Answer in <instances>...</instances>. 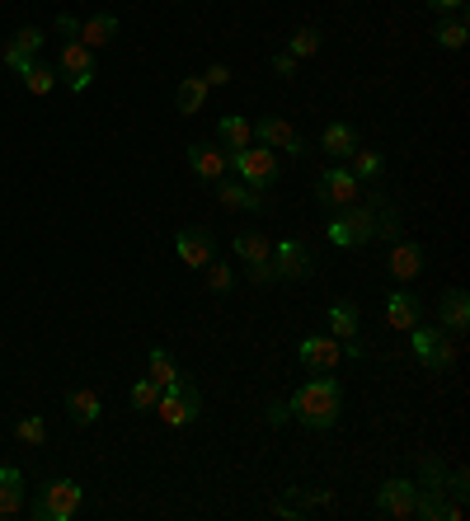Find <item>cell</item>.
I'll return each instance as SVG.
<instances>
[{"instance_id": "obj_8", "label": "cell", "mask_w": 470, "mask_h": 521, "mask_svg": "<svg viewBox=\"0 0 470 521\" xmlns=\"http://www.w3.org/2000/svg\"><path fill=\"white\" fill-rule=\"evenodd\" d=\"M358 198H362V184L353 179V169L325 165V174H320V188H315V202H320V207H329V212H339V207H353Z\"/></svg>"}, {"instance_id": "obj_20", "label": "cell", "mask_w": 470, "mask_h": 521, "mask_svg": "<svg viewBox=\"0 0 470 521\" xmlns=\"http://www.w3.org/2000/svg\"><path fill=\"white\" fill-rule=\"evenodd\" d=\"M38 47H43V29H19L15 38L5 43V66L19 76V71H24V66L38 57Z\"/></svg>"}, {"instance_id": "obj_16", "label": "cell", "mask_w": 470, "mask_h": 521, "mask_svg": "<svg viewBox=\"0 0 470 521\" xmlns=\"http://www.w3.org/2000/svg\"><path fill=\"white\" fill-rule=\"evenodd\" d=\"M188 169L198 174V179H207V184H217V179H226V155L217 151V141H193L188 146Z\"/></svg>"}, {"instance_id": "obj_41", "label": "cell", "mask_w": 470, "mask_h": 521, "mask_svg": "<svg viewBox=\"0 0 470 521\" xmlns=\"http://www.w3.org/2000/svg\"><path fill=\"white\" fill-rule=\"evenodd\" d=\"M287 418H292V404L273 399V404H268V423H287Z\"/></svg>"}, {"instance_id": "obj_40", "label": "cell", "mask_w": 470, "mask_h": 521, "mask_svg": "<svg viewBox=\"0 0 470 521\" xmlns=\"http://www.w3.org/2000/svg\"><path fill=\"white\" fill-rule=\"evenodd\" d=\"M428 10H438V15H461L466 10V0H423Z\"/></svg>"}, {"instance_id": "obj_2", "label": "cell", "mask_w": 470, "mask_h": 521, "mask_svg": "<svg viewBox=\"0 0 470 521\" xmlns=\"http://www.w3.org/2000/svg\"><path fill=\"white\" fill-rule=\"evenodd\" d=\"M339 409H344V390L334 381V371H315L311 381H301L292 390V418L311 432H329L339 423Z\"/></svg>"}, {"instance_id": "obj_17", "label": "cell", "mask_w": 470, "mask_h": 521, "mask_svg": "<svg viewBox=\"0 0 470 521\" xmlns=\"http://www.w3.org/2000/svg\"><path fill=\"white\" fill-rule=\"evenodd\" d=\"M29 507V479L15 465H0V517H19Z\"/></svg>"}, {"instance_id": "obj_22", "label": "cell", "mask_w": 470, "mask_h": 521, "mask_svg": "<svg viewBox=\"0 0 470 521\" xmlns=\"http://www.w3.org/2000/svg\"><path fill=\"white\" fill-rule=\"evenodd\" d=\"M113 38H118V15H109V10H99V15H90V19H80V38L76 43H85V47H109Z\"/></svg>"}, {"instance_id": "obj_39", "label": "cell", "mask_w": 470, "mask_h": 521, "mask_svg": "<svg viewBox=\"0 0 470 521\" xmlns=\"http://www.w3.org/2000/svg\"><path fill=\"white\" fill-rule=\"evenodd\" d=\"M57 33H62L66 43H71V38H80V19H76V15H66V10H62V15H57Z\"/></svg>"}, {"instance_id": "obj_32", "label": "cell", "mask_w": 470, "mask_h": 521, "mask_svg": "<svg viewBox=\"0 0 470 521\" xmlns=\"http://www.w3.org/2000/svg\"><path fill=\"white\" fill-rule=\"evenodd\" d=\"M15 437H19L24 446H43V442H47L43 414H24V418H19V423H15Z\"/></svg>"}, {"instance_id": "obj_38", "label": "cell", "mask_w": 470, "mask_h": 521, "mask_svg": "<svg viewBox=\"0 0 470 521\" xmlns=\"http://www.w3.org/2000/svg\"><path fill=\"white\" fill-rule=\"evenodd\" d=\"M273 71H278L282 80H292L297 76V57H292V52H278V57H273Z\"/></svg>"}, {"instance_id": "obj_19", "label": "cell", "mask_w": 470, "mask_h": 521, "mask_svg": "<svg viewBox=\"0 0 470 521\" xmlns=\"http://www.w3.org/2000/svg\"><path fill=\"white\" fill-rule=\"evenodd\" d=\"M66 414H71V423H76V428H90L94 418L104 414V395H99V390H90V385H80V390H71V395H66Z\"/></svg>"}, {"instance_id": "obj_12", "label": "cell", "mask_w": 470, "mask_h": 521, "mask_svg": "<svg viewBox=\"0 0 470 521\" xmlns=\"http://www.w3.org/2000/svg\"><path fill=\"white\" fill-rule=\"evenodd\" d=\"M297 362L306 371H334L344 362V348H339V338L334 334H311L297 343Z\"/></svg>"}, {"instance_id": "obj_9", "label": "cell", "mask_w": 470, "mask_h": 521, "mask_svg": "<svg viewBox=\"0 0 470 521\" xmlns=\"http://www.w3.org/2000/svg\"><path fill=\"white\" fill-rule=\"evenodd\" d=\"M235 259L250 268V277L264 287V282H273V245H268V235H259V230H240L231 240Z\"/></svg>"}, {"instance_id": "obj_26", "label": "cell", "mask_w": 470, "mask_h": 521, "mask_svg": "<svg viewBox=\"0 0 470 521\" xmlns=\"http://www.w3.org/2000/svg\"><path fill=\"white\" fill-rule=\"evenodd\" d=\"M217 137H221V146H226V151H245V146H254V127H250V118L226 113V118L217 123Z\"/></svg>"}, {"instance_id": "obj_33", "label": "cell", "mask_w": 470, "mask_h": 521, "mask_svg": "<svg viewBox=\"0 0 470 521\" xmlns=\"http://www.w3.org/2000/svg\"><path fill=\"white\" fill-rule=\"evenodd\" d=\"M287 52H292V57H315V52H320V29H311V24H306V29H297L292 33V38H287Z\"/></svg>"}, {"instance_id": "obj_25", "label": "cell", "mask_w": 470, "mask_h": 521, "mask_svg": "<svg viewBox=\"0 0 470 521\" xmlns=\"http://www.w3.org/2000/svg\"><path fill=\"white\" fill-rule=\"evenodd\" d=\"M358 301H348V296H339V301H329V334L339 338H358Z\"/></svg>"}, {"instance_id": "obj_11", "label": "cell", "mask_w": 470, "mask_h": 521, "mask_svg": "<svg viewBox=\"0 0 470 521\" xmlns=\"http://www.w3.org/2000/svg\"><path fill=\"white\" fill-rule=\"evenodd\" d=\"M414 498H419V484L414 479H386L376 489V512L381 517H395V521H409L414 517Z\"/></svg>"}, {"instance_id": "obj_35", "label": "cell", "mask_w": 470, "mask_h": 521, "mask_svg": "<svg viewBox=\"0 0 470 521\" xmlns=\"http://www.w3.org/2000/svg\"><path fill=\"white\" fill-rule=\"evenodd\" d=\"M203 273H207V287H212V292H217V296H226V292H231V287H235L231 263H217V259H212V263H207V268H203Z\"/></svg>"}, {"instance_id": "obj_36", "label": "cell", "mask_w": 470, "mask_h": 521, "mask_svg": "<svg viewBox=\"0 0 470 521\" xmlns=\"http://www.w3.org/2000/svg\"><path fill=\"white\" fill-rule=\"evenodd\" d=\"M423 484H433V489L447 484V470L438 465V456H423Z\"/></svg>"}, {"instance_id": "obj_6", "label": "cell", "mask_w": 470, "mask_h": 521, "mask_svg": "<svg viewBox=\"0 0 470 521\" xmlns=\"http://www.w3.org/2000/svg\"><path fill=\"white\" fill-rule=\"evenodd\" d=\"M99 76V62H94V47L85 43H62V57H57V80H66V90L71 94H85Z\"/></svg>"}, {"instance_id": "obj_13", "label": "cell", "mask_w": 470, "mask_h": 521, "mask_svg": "<svg viewBox=\"0 0 470 521\" xmlns=\"http://www.w3.org/2000/svg\"><path fill=\"white\" fill-rule=\"evenodd\" d=\"M174 249H179V263H184V268H198V273L217 259L212 235H207L203 226H179V230H174Z\"/></svg>"}, {"instance_id": "obj_14", "label": "cell", "mask_w": 470, "mask_h": 521, "mask_svg": "<svg viewBox=\"0 0 470 521\" xmlns=\"http://www.w3.org/2000/svg\"><path fill=\"white\" fill-rule=\"evenodd\" d=\"M254 127V141L259 146H268V151H287V155H306V141H301V132L292 123H282V118H259Z\"/></svg>"}, {"instance_id": "obj_7", "label": "cell", "mask_w": 470, "mask_h": 521, "mask_svg": "<svg viewBox=\"0 0 470 521\" xmlns=\"http://www.w3.org/2000/svg\"><path fill=\"white\" fill-rule=\"evenodd\" d=\"M409 348H414V357L428 371H452V362H456V343L442 338V329H428L423 320L409 329Z\"/></svg>"}, {"instance_id": "obj_15", "label": "cell", "mask_w": 470, "mask_h": 521, "mask_svg": "<svg viewBox=\"0 0 470 521\" xmlns=\"http://www.w3.org/2000/svg\"><path fill=\"white\" fill-rule=\"evenodd\" d=\"M438 329H442V334H456V338L470 329V296L461 292V287L442 292V301H438Z\"/></svg>"}, {"instance_id": "obj_28", "label": "cell", "mask_w": 470, "mask_h": 521, "mask_svg": "<svg viewBox=\"0 0 470 521\" xmlns=\"http://www.w3.org/2000/svg\"><path fill=\"white\" fill-rule=\"evenodd\" d=\"M348 160H353V179H358V184H376V179L386 174V155H381V151H367V146H358Z\"/></svg>"}, {"instance_id": "obj_3", "label": "cell", "mask_w": 470, "mask_h": 521, "mask_svg": "<svg viewBox=\"0 0 470 521\" xmlns=\"http://www.w3.org/2000/svg\"><path fill=\"white\" fill-rule=\"evenodd\" d=\"M85 503V489H80L76 479H47L38 498H33V521H71Z\"/></svg>"}, {"instance_id": "obj_4", "label": "cell", "mask_w": 470, "mask_h": 521, "mask_svg": "<svg viewBox=\"0 0 470 521\" xmlns=\"http://www.w3.org/2000/svg\"><path fill=\"white\" fill-rule=\"evenodd\" d=\"M156 414H160L165 428H193L198 414H203V395H198V385L184 381V376H179L174 385H165L160 399H156Z\"/></svg>"}, {"instance_id": "obj_34", "label": "cell", "mask_w": 470, "mask_h": 521, "mask_svg": "<svg viewBox=\"0 0 470 521\" xmlns=\"http://www.w3.org/2000/svg\"><path fill=\"white\" fill-rule=\"evenodd\" d=\"M156 399H160V385L151 381V376H141V381L132 385V395H127V404H132V409H141V414H146V409H156Z\"/></svg>"}, {"instance_id": "obj_27", "label": "cell", "mask_w": 470, "mask_h": 521, "mask_svg": "<svg viewBox=\"0 0 470 521\" xmlns=\"http://www.w3.org/2000/svg\"><path fill=\"white\" fill-rule=\"evenodd\" d=\"M19 80H24V90H29L33 99H47V94L57 90V66H47V62L33 57V62L19 71Z\"/></svg>"}, {"instance_id": "obj_1", "label": "cell", "mask_w": 470, "mask_h": 521, "mask_svg": "<svg viewBox=\"0 0 470 521\" xmlns=\"http://www.w3.org/2000/svg\"><path fill=\"white\" fill-rule=\"evenodd\" d=\"M329 245L339 249H358L372 245V240H395L400 235V212L381 193H367V202H353V207H339L329 216Z\"/></svg>"}, {"instance_id": "obj_24", "label": "cell", "mask_w": 470, "mask_h": 521, "mask_svg": "<svg viewBox=\"0 0 470 521\" xmlns=\"http://www.w3.org/2000/svg\"><path fill=\"white\" fill-rule=\"evenodd\" d=\"M320 146L329 151V160H348V155L362 146V141H358V127H353V123H329L325 132H320Z\"/></svg>"}, {"instance_id": "obj_21", "label": "cell", "mask_w": 470, "mask_h": 521, "mask_svg": "<svg viewBox=\"0 0 470 521\" xmlns=\"http://www.w3.org/2000/svg\"><path fill=\"white\" fill-rule=\"evenodd\" d=\"M386 268H391L395 282H414V277L423 273V249L414 245V240H395V245H391V263H386Z\"/></svg>"}, {"instance_id": "obj_30", "label": "cell", "mask_w": 470, "mask_h": 521, "mask_svg": "<svg viewBox=\"0 0 470 521\" xmlns=\"http://www.w3.org/2000/svg\"><path fill=\"white\" fill-rule=\"evenodd\" d=\"M146 376H151L160 390L179 381V362L170 357V348H151V357H146Z\"/></svg>"}, {"instance_id": "obj_29", "label": "cell", "mask_w": 470, "mask_h": 521, "mask_svg": "<svg viewBox=\"0 0 470 521\" xmlns=\"http://www.w3.org/2000/svg\"><path fill=\"white\" fill-rule=\"evenodd\" d=\"M433 38H438V47H447V52H461V47H466V38H470L466 15L438 19V24H433Z\"/></svg>"}, {"instance_id": "obj_10", "label": "cell", "mask_w": 470, "mask_h": 521, "mask_svg": "<svg viewBox=\"0 0 470 521\" xmlns=\"http://www.w3.org/2000/svg\"><path fill=\"white\" fill-rule=\"evenodd\" d=\"M311 273H315V259L301 240H278L273 245V277H282V282H306Z\"/></svg>"}, {"instance_id": "obj_31", "label": "cell", "mask_w": 470, "mask_h": 521, "mask_svg": "<svg viewBox=\"0 0 470 521\" xmlns=\"http://www.w3.org/2000/svg\"><path fill=\"white\" fill-rule=\"evenodd\" d=\"M207 99V80L203 76H184L179 80V90H174V108L179 113H198Z\"/></svg>"}, {"instance_id": "obj_5", "label": "cell", "mask_w": 470, "mask_h": 521, "mask_svg": "<svg viewBox=\"0 0 470 521\" xmlns=\"http://www.w3.org/2000/svg\"><path fill=\"white\" fill-rule=\"evenodd\" d=\"M226 165L240 174V184H250V188H273L282 179L278 151H268V146H245V151H231Z\"/></svg>"}, {"instance_id": "obj_23", "label": "cell", "mask_w": 470, "mask_h": 521, "mask_svg": "<svg viewBox=\"0 0 470 521\" xmlns=\"http://www.w3.org/2000/svg\"><path fill=\"white\" fill-rule=\"evenodd\" d=\"M217 202H221V207H231V212H264V198H259V188L231 184V179H217Z\"/></svg>"}, {"instance_id": "obj_18", "label": "cell", "mask_w": 470, "mask_h": 521, "mask_svg": "<svg viewBox=\"0 0 470 521\" xmlns=\"http://www.w3.org/2000/svg\"><path fill=\"white\" fill-rule=\"evenodd\" d=\"M423 320V301L414 292H405V287H395L391 296H386V324H391V329H414V324Z\"/></svg>"}, {"instance_id": "obj_37", "label": "cell", "mask_w": 470, "mask_h": 521, "mask_svg": "<svg viewBox=\"0 0 470 521\" xmlns=\"http://www.w3.org/2000/svg\"><path fill=\"white\" fill-rule=\"evenodd\" d=\"M203 80H207V90H221V85H231V66L212 62V66L203 71Z\"/></svg>"}]
</instances>
